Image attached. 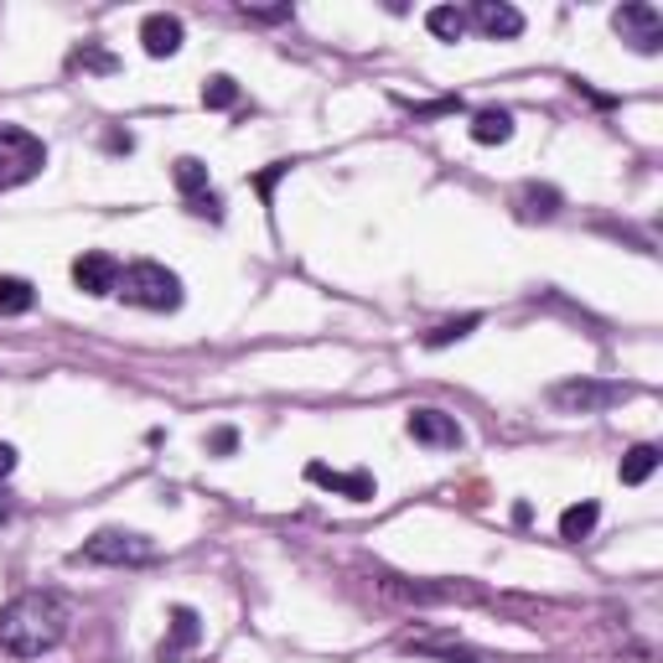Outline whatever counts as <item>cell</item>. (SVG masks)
<instances>
[{"instance_id":"1","label":"cell","mask_w":663,"mask_h":663,"mask_svg":"<svg viewBox=\"0 0 663 663\" xmlns=\"http://www.w3.org/2000/svg\"><path fill=\"white\" fill-rule=\"evenodd\" d=\"M73 627V602L62 591H21L0 606V653L11 659H42Z\"/></svg>"},{"instance_id":"2","label":"cell","mask_w":663,"mask_h":663,"mask_svg":"<svg viewBox=\"0 0 663 663\" xmlns=\"http://www.w3.org/2000/svg\"><path fill=\"white\" fill-rule=\"evenodd\" d=\"M115 296H125V301L140 306V311H177L181 306V280H177V270H166V265H156V259H136V265H125L120 270Z\"/></svg>"},{"instance_id":"3","label":"cell","mask_w":663,"mask_h":663,"mask_svg":"<svg viewBox=\"0 0 663 663\" xmlns=\"http://www.w3.org/2000/svg\"><path fill=\"white\" fill-rule=\"evenodd\" d=\"M47 166V146L21 125H0V192L11 187H27L31 177H42Z\"/></svg>"},{"instance_id":"4","label":"cell","mask_w":663,"mask_h":663,"mask_svg":"<svg viewBox=\"0 0 663 663\" xmlns=\"http://www.w3.org/2000/svg\"><path fill=\"white\" fill-rule=\"evenodd\" d=\"M627 394H633L627 384H606V378H565L550 389V405L565 415H602V409L622 405Z\"/></svg>"},{"instance_id":"5","label":"cell","mask_w":663,"mask_h":663,"mask_svg":"<svg viewBox=\"0 0 663 663\" xmlns=\"http://www.w3.org/2000/svg\"><path fill=\"white\" fill-rule=\"evenodd\" d=\"M78 560H89V565H146V560H156V544L146 534H130V528H99L78 550Z\"/></svg>"},{"instance_id":"6","label":"cell","mask_w":663,"mask_h":663,"mask_svg":"<svg viewBox=\"0 0 663 663\" xmlns=\"http://www.w3.org/2000/svg\"><path fill=\"white\" fill-rule=\"evenodd\" d=\"M612 27H617V37L633 52H643V58H653L663 47V16L659 6H649V0H633V6H622V11H612Z\"/></svg>"},{"instance_id":"7","label":"cell","mask_w":663,"mask_h":663,"mask_svg":"<svg viewBox=\"0 0 663 663\" xmlns=\"http://www.w3.org/2000/svg\"><path fill=\"white\" fill-rule=\"evenodd\" d=\"M73 286L83 290V296H115V286H120V259L105 255V249H83V255L73 259Z\"/></svg>"},{"instance_id":"8","label":"cell","mask_w":663,"mask_h":663,"mask_svg":"<svg viewBox=\"0 0 663 663\" xmlns=\"http://www.w3.org/2000/svg\"><path fill=\"white\" fill-rule=\"evenodd\" d=\"M405 431L420 446H431V452H456L462 446V425L452 420V415H441V409H409Z\"/></svg>"},{"instance_id":"9","label":"cell","mask_w":663,"mask_h":663,"mask_svg":"<svg viewBox=\"0 0 663 663\" xmlns=\"http://www.w3.org/2000/svg\"><path fill=\"white\" fill-rule=\"evenodd\" d=\"M472 21H477V31L493 37V42H508V37L524 31V11H513L508 0H477V6H472Z\"/></svg>"},{"instance_id":"10","label":"cell","mask_w":663,"mask_h":663,"mask_svg":"<svg viewBox=\"0 0 663 663\" xmlns=\"http://www.w3.org/2000/svg\"><path fill=\"white\" fill-rule=\"evenodd\" d=\"M306 477H311L317 487H327V493L353 497V503H368V497L378 493L368 472H332V467H321V462H311V467H306Z\"/></svg>"},{"instance_id":"11","label":"cell","mask_w":663,"mask_h":663,"mask_svg":"<svg viewBox=\"0 0 663 663\" xmlns=\"http://www.w3.org/2000/svg\"><path fill=\"white\" fill-rule=\"evenodd\" d=\"M140 42H146L151 58H171V52H181V21L166 11L146 16V21H140Z\"/></svg>"},{"instance_id":"12","label":"cell","mask_w":663,"mask_h":663,"mask_svg":"<svg viewBox=\"0 0 663 663\" xmlns=\"http://www.w3.org/2000/svg\"><path fill=\"white\" fill-rule=\"evenodd\" d=\"M197 637H202V622H197V612H192V606H177V612H171V637H161V663L181 659V653L192 649Z\"/></svg>"},{"instance_id":"13","label":"cell","mask_w":663,"mask_h":663,"mask_svg":"<svg viewBox=\"0 0 663 663\" xmlns=\"http://www.w3.org/2000/svg\"><path fill=\"white\" fill-rule=\"evenodd\" d=\"M508 136H513L508 109H477V115H472V140H477V146H503Z\"/></svg>"},{"instance_id":"14","label":"cell","mask_w":663,"mask_h":663,"mask_svg":"<svg viewBox=\"0 0 663 663\" xmlns=\"http://www.w3.org/2000/svg\"><path fill=\"white\" fill-rule=\"evenodd\" d=\"M37 306V290L21 275H0V317H27Z\"/></svg>"},{"instance_id":"15","label":"cell","mask_w":663,"mask_h":663,"mask_svg":"<svg viewBox=\"0 0 663 663\" xmlns=\"http://www.w3.org/2000/svg\"><path fill=\"white\" fill-rule=\"evenodd\" d=\"M653 472H659V446H653V441H643V446H633V452L622 456V483L627 487L649 483Z\"/></svg>"},{"instance_id":"16","label":"cell","mask_w":663,"mask_h":663,"mask_svg":"<svg viewBox=\"0 0 663 663\" xmlns=\"http://www.w3.org/2000/svg\"><path fill=\"white\" fill-rule=\"evenodd\" d=\"M596 518H602V508L596 503H571V508L560 513V540H586L591 528H596Z\"/></svg>"},{"instance_id":"17","label":"cell","mask_w":663,"mask_h":663,"mask_svg":"<svg viewBox=\"0 0 663 663\" xmlns=\"http://www.w3.org/2000/svg\"><path fill=\"white\" fill-rule=\"evenodd\" d=\"M171 177H177V192L192 202V197H202V192H212L208 187V166L197 161V156H181L177 166H171Z\"/></svg>"},{"instance_id":"18","label":"cell","mask_w":663,"mask_h":663,"mask_svg":"<svg viewBox=\"0 0 663 663\" xmlns=\"http://www.w3.org/2000/svg\"><path fill=\"white\" fill-rule=\"evenodd\" d=\"M425 27H431V37H441V42H462V31H467V11H456V6H436V11H425Z\"/></svg>"},{"instance_id":"19","label":"cell","mask_w":663,"mask_h":663,"mask_svg":"<svg viewBox=\"0 0 663 663\" xmlns=\"http://www.w3.org/2000/svg\"><path fill=\"white\" fill-rule=\"evenodd\" d=\"M518 208H524V218H555V212H560V192H555V187L528 181L524 192H518Z\"/></svg>"},{"instance_id":"20","label":"cell","mask_w":663,"mask_h":663,"mask_svg":"<svg viewBox=\"0 0 663 663\" xmlns=\"http://www.w3.org/2000/svg\"><path fill=\"white\" fill-rule=\"evenodd\" d=\"M477 321H483V317H456V321H441V327L425 332V347H452V343H462V337H472V332H477Z\"/></svg>"},{"instance_id":"21","label":"cell","mask_w":663,"mask_h":663,"mask_svg":"<svg viewBox=\"0 0 663 663\" xmlns=\"http://www.w3.org/2000/svg\"><path fill=\"white\" fill-rule=\"evenodd\" d=\"M202 105H208V109H234V105H239V83H234L228 73L208 78V83H202Z\"/></svg>"},{"instance_id":"22","label":"cell","mask_w":663,"mask_h":663,"mask_svg":"<svg viewBox=\"0 0 663 663\" xmlns=\"http://www.w3.org/2000/svg\"><path fill=\"white\" fill-rule=\"evenodd\" d=\"M415 653H436V659H446V663H483L472 649H452V643H436V637H420V643H409Z\"/></svg>"},{"instance_id":"23","label":"cell","mask_w":663,"mask_h":663,"mask_svg":"<svg viewBox=\"0 0 663 663\" xmlns=\"http://www.w3.org/2000/svg\"><path fill=\"white\" fill-rule=\"evenodd\" d=\"M187 208H192L197 218H212V224H224V197H218V192H202V197H192Z\"/></svg>"},{"instance_id":"24","label":"cell","mask_w":663,"mask_h":663,"mask_svg":"<svg viewBox=\"0 0 663 663\" xmlns=\"http://www.w3.org/2000/svg\"><path fill=\"white\" fill-rule=\"evenodd\" d=\"M73 62H83V68H99V73H109V68H115V58H109V52H99V47H83Z\"/></svg>"},{"instance_id":"25","label":"cell","mask_w":663,"mask_h":663,"mask_svg":"<svg viewBox=\"0 0 663 663\" xmlns=\"http://www.w3.org/2000/svg\"><path fill=\"white\" fill-rule=\"evenodd\" d=\"M208 446H212V452H234V446H239V436L224 425V431H212V436H208Z\"/></svg>"},{"instance_id":"26","label":"cell","mask_w":663,"mask_h":663,"mask_svg":"<svg viewBox=\"0 0 663 663\" xmlns=\"http://www.w3.org/2000/svg\"><path fill=\"white\" fill-rule=\"evenodd\" d=\"M249 21H290V6H270V11H244Z\"/></svg>"},{"instance_id":"27","label":"cell","mask_w":663,"mask_h":663,"mask_svg":"<svg viewBox=\"0 0 663 663\" xmlns=\"http://www.w3.org/2000/svg\"><path fill=\"white\" fill-rule=\"evenodd\" d=\"M11 472H16V446L0 441V477H11Z\"/></svg>"},{"instance_id":"28","label":"cell","mask_w":663,"mask_h":663,"mask_svg":"<svg viewBox=\"0 0 663 663\" xmlns=\"http://www.w3.org/2000/svg\"><path fill=\"white\" fill-rule=\"evenodd\" d=\"M6 513H11V503H6V493H0V518H6Z\"/></svg>"}]
</instances>
